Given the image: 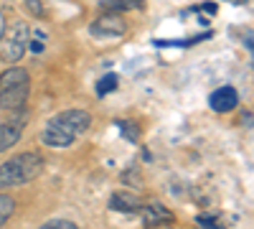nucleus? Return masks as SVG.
I'll use <instances>...</instances> for the list:
<instances>
[{"label": "nucleus", "instance_id": "f03ea898", "mask_svg": "<svg viewBox=\"0 0 254 229\" xmlns=\"http://www.w3.org/2000/svg\"><path fill=\"white\" fill-rule=\"evenodd\" d=\"M31 92V76L23 67H10L0 74V107L20 110Z\"/></svg>", "mask_w": 254, "mask_h": 229}, {"label": "nucleus", "instance_id": "f257e3e1", "mask_svg": "<svg viewBox=\"0 0 254 229\" xmlns=\"http://www.w3.org/2000/svg\"><path fill=\"white\" fill-rule=\"evenodd\" d=\"M44 171V158L38 153H20L0 165V189H13V186H26Z\"/></svg>", "mask_w": 254, "mask_h": 229}, {"label": "nucleus", "instance_id": "6e6552de", "mask_svg": "<svg viewBox=\"0 0 254 229\" xmlns=\"http://www.w3.org/2000/svg\"><path fill=\"white\" fill-rule=\"evenodd\" d=\"M142 214V224L145 227H155V224H171L173 222V212L165 209L163 204H147L140 209Z\"/></svg>", "mask_w": 254, "mask_h": 229}, {"label": "nucleus", "instance_id": "ddd939ff", "mask_svg": "<svg viewBox=\"0 0 254 229\" xmlns=\"http://www.w3.org/2000/svg\"><path fill=\"white\" fill-rule=\"evenodd\" d=\"M117 128L125 133V138H127V140H132V143H135V140H137V135H140V128H137L135 122H122V120H117Z\"/></svg>", "mask_w": 254, "mask_h": 229}, {"label": "nucleus", "instance_id": "f8f14e48", "mask_svg": "<svg viewBox=\"0 0 254 229\" xmlns=\"http://www.w3.org/2000/svg\"><path fill=\"white\" fill-rule=\"evenodd\" d=\"M13 212H15V201L5 194H0V227L13 217Z\"/></svg>", "mask_w": 254, "mask_h": 229}, {"label": "nucleus", "instance_id": "9d476101", "mask_svg": "<svg viewBox=\"0 0 254 229\" xmlns=\"http://www.w3.org/2000/svg\"><path fill=\"white\" fill-rule=\"evenodd\" d=\"M99 8L107 13H125V10H142L145 0H99Z\"/></svg>", "mask_w": 254, "mask_h": 229}, {"label": "nucleus", "instance_id": "9b49d317", "mask_svg": "<svg viewBox=\"0 0 254 229\" xmlns=\"http://www.w3.org/2000/svg\"><path fill=\"white\" fill-rule=\"evenodd\" d=\"M117 84H120L117 74H104V76L97 81V97H107L110 92L117 89Z\"/></svg>", "mask_w": 254, "mask_h": 229}, {"label": "nucleus", "instance_id": "f3484780", "mask_svg": "<svg viewBox=\"0 0 254 229\" xmlns=\"http://www.w3.org/2000/svg\"><path fill=\"white\" fill-rule=\"evenodd\" d=\"M28 49H31L33 54H41V51H44V41H33V44L28 41Z\"/></svg>", "mask_w": 254, "mask_h": 229}, {"label": "nucleus", "instance_id": "a211bd4d", "mask_svg": "<svg viewBox=\"0 0 254 229\" xmlns=\"http://www.w3.org/2000/svg\"><path fill=\"white\" fill-rule=\"evenodd\" d=\"M203 10H208V13H216V5H214V3H206V5H203Z\"/></svg>", "mask_w": 254, "mask_h": 229}, {"label": "nucleus", "instance_id": "412c9836", "mask_svg": "<svg viewBox=\"0 0 254 229\" xmlns=\"http://www.w3.org/2000/svg\"><path fill=\"white\" fill-rule=\"evenodd\" d=\"M147 229H171L168 224H155V227H147Z\"/></svg>", "mask_w": 254, "mask_h": 229}, {"label": "nucleus", "instance_id": "7ed1b4c3", "mask_svg": "<svg viewBox=\"0 0 254 229\" xmlns=\"http://www.w3.org/2000/svg\"><path fill=\"white\" fill-rule=\"evenodd\" d=\"M28 38H31V28L23 20H15V23L3 33L0 38V59L5 64H15V61L23 59V54L28 51Z\"/></svg>", "mask_w": 254, "mask_h": 229}, {"label": "nucleus", "instance_id": "39448f33", "mask_svg": "<svg viewBox=\"0 0 254 229\" xmlns=\"http://www.w3.org/2000/svg\"><path fill=\"white\" fill-rule=\"evenodd\" d=\"M26 122H28V112L20 107V110H13V115L0 125V153L13 148V145L20 140V135H23V130H26Z\"/></svg>", "mask_w": 254, "mask_h": 229}, {"label": "nucleus", "instance_id": "dca6fc26", "mask_svg": "<svg viewBox=\"0 0 254 229\" xmlns=\"http://www.w3.org/2000/svg\"><path fill=\"white\" fill-rule=\"evenodd\" d=\"M26 3L31 5L33 15H44V8H41V3H38V0H26Z\"/></svg>", "mask_w": 254, "mask_h": 229}, {"label": "nucleus", "instance_id": "2eb2a0df", "mask_svg": "<svg viewBox=\"0 0 254 229\" xmlns=\"http://www.w3.org/2000/svg\"><path fill=\"white\" fill-rule=\"evenodd\" d=\"M198 224L203 229H221V224H216V217L214 214H201L198 217Z\"/></svg>", "mask_w": 254, "mask_h": 229}, {"label": "nucleus", "instance_id": "1a4fd4ad", "mask_svg": "<svg viewBox=\"0 0 254 229\" xmlns=\"http://www.w3.org/2000/svg\"><path fill=\"white\" fill-rule=\"evenodd\" d=\"M110 206H112L115 212H127V214H132V212H140V209H142V201H140V196H135V194L117 191V194H112Z\"/></svg>", "mask_w": 254, "mask_h": 229}, {"label": "nucleus", "instance_id": "6ab92c4d", "mask_svg": "<svg viewBox=\"0 0 254 229\" xmlns=\"http://www.w3.org/2000/svg\"><path fill=\"white\" fill-rule=\"evenodd\" d=\"M3 28H5V20H3V13H0V38H3V33H5Z\"/></svg>", "mask_w": 254, "mask_h": 229}, {"label": "nucleus", "instance_id": "0eeeda50", "mask_svg": "<svg viewBox=\"0 0 254 229\" xmlns=\"http://www.w3.org/2000/svg\"><path fill=\"white\" fill-rule=\"evenodd\" d=\"M208 105H211V110H214V112H231V110L239 105V94H237L234 87H219V89L211 92Z\"/></svg>", "mask_w": 254, "mask_h": 229}, {"label": "nucleus", "instance_id": "20e7f679", "mask_svg": "<svg viewBox=\"0 0 254 229\" xmlns=\"http://www.w3.org/2000/svg\"><path fill=\"white\" fill-rule=\"evenodd\" d=\"M46 125H49V128H54V130H59V133H64L66 138L76 140L79 135H84V133L89 130L92 115L87 110H64V112L54 115Z\"/></svg>", "mask_w": 254, "mask_h": 229}, {"label": "nucleus", "instance_id": "423d86ee", "mask_svg": "<svg viewBox=\"0 0 254 229\" xmlns=\"http://www.w3.org/2000/svg\"><path fill=\"white\" fill-rule=\"evenodd\" d=\"M125 31H127V26H125L122 15H117V13H104L97 20H92V26H89V33L97 36V38L99 36L117 38V36H125Z\"/></svg>", "mask_w": 254, "mask_h": 229}, {"label": "nucleus", "instance_id": "4468645a", "mask_svg": "<svg viewBox=\"0 0 254 229\" xmlns=\"http://www.w3.org/2000/svg\"><path fill=\"white\" fill-rule=\"evenodd\" d=\"M41 229H79V227L69 219H54V222H46Z\"/></svg>", "mask_w": 254, "mask_h": 229}, {"label": "nucleus", "instance_id": "aec40b11", "mask_svg": "<svg viewBox=\"0 0 254 229\" xmlns=\"http://www.w3.org/2000/svg\"><path fill=\"white\" fill-rule=\"evenodd\" d=\"M244 41H247V51H252V33L249 31H247V38Z\"/></svg>", "mask_w": 254, "mask_h": 229}]
</instances>
